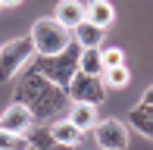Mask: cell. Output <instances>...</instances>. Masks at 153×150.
<instances>
[{
  "label": "cell",
  "instance_id": "obj_12",
  "mask_svg": "<svg viewBox=\"0 0 153 150\" xmlns=\"http://www.w3.org/2000/svg\"><path fill=\"white\" fill-rule=\"evenodd\" d=\"M69 122H72L75 128H81V131L94 128L97 125V106L94 103H72V110H69Z\"/></svg>",
  "mask_w": 153,
  "mask_h": 150
},
{
  "label": "cell",
  "instance_id": "obj_2",
  "mask_svg": "<svg viewBox=\"0 0 153 150\" xmlns=\"http://www.w3.org/2000/svg\"><path fill=\"white\" fill-rule=\"evenodd\" d=\"M28 38H31L34 53H38V56H56V53H62V50H66V47L75 41L72 31H69L66 25H59L56 19H50V16L38 19Z\"/></svg>",
  "mask_w": 153,
  "mask_h": 150
},
{
  "label": "cell",
  "instance_id": "obj_19",
  "mask_svg": "<svg viewBox=\"0 0 153 150\" xmlns=\"http://www.w3.org/2000/svg\"><path fill=\"white\" fill-rule=\"evenodd\" d=\"M141 103H144V106H150V110H153V85L147 88V91H144V97H141Z\"/></svg>",
  "mask_w": 153,
  "mask_h": 150
},
{
  "label": "cell",
  "instance_id": "obj_20",
  "mask_svg": "<svg viewBox=\"0 0 153 150\" xmlns=\"http://www.w3.org/2000/svg\"><path fill=\"white\" fill-rule=\"evenodd\" d=\"M22 0H0V6H19Z\"/></svg>",
  "mask_w": 153,
  "mask_h": 150
},
{
  "label": "cell",
  "instance_id": "obj_1",
  "mask_svg": "<svg viewBox=\"0 0 153 150\" xmlns=\"http://www.w3.org/2000/svg\"><path fill=\"white\" fill-rule=\"evenodd\" d=\"M16 103H22L34 119H50V116H59L69 103V91L59 85H53L50 78H44L41 72H25V78L19 81L16 88Z\"/></svg>",
  "mask_w": 153,
  "mask_h": 150
},
{
  "label": "cell",
  "instance_id": "obj_9",
  "mask_svg": "<svg viewBox=\"0 0 153 150\" xmlns=\"http://www.w3.org/2000/svg\"><path fill=\"white\" fill-rule=\"evenodd\" d=\"M103 35H106V28L88 22V19L72 28V38H75V44H78V47H100V44H103Z\"/></svg>",
  "mask_w": 153,
  "mask_h": 150
},
{
  "label": "cell",
  "instance_id": "obj_3",
  "mask_svg": "<svg viewBox=\"0 0 153 150\" xmlns=\"http://www.w3.org/2000/svg\"><path fill=\"white\" fill-rule=\"evenodd\" d=\"M78 56H81V47L72 41L56 56H38L34 59V72H41L44 78H50L53 85H59V88H69V81L78 72Z\"/></svg>",
  "mask_w": 153,
  "mask_h": 150
},
{
  "label": "cell",
  "instance_id": "obj_17",
  "mask_svg": "<svg viewBox=\"0 0 153 150\" xmlns=\"http://www.w3.org/2000/svg\"><path fill=\"white\" fill-rule=\"evenodd\" d=\"M100 56H103V72L116 69V66H125V53L119 47H106V50H100Z\"/></svg>",
  "mask_w": 153,
  "mask_h": 150
},
{
  "label": "cell",
  "instance_id": "obj_10",
  "mask_svg": "<svg viewBox=\"0 0 153 150\" xmlns=\"http://www.w3.org/2000/svg\"><path fill=\"white\" fill-rule=\"evenodd\" d=\"M50 138L56 141V144L75 147V144H81L85 131H81V128H75V125H72L69 119H59V122H53V125H50Z\"/></svg>",
  "mask_w": 153,
  "mask_h": 150
},
{
  "label": "cell",
  "instance_id": "obj_18",
  "mask_svg": "<svg viewBox=\"0 0 153 150\" xmlns=\"http://www.w3.org/2000/svg\"><path fill=\"white\" fill-rule=\"evenodd\" d=\"M28 150H72V147H66V144H47V147H34V144H28Z\"/></svg>",
  "mask_w": 153,
  "mask_h": 150
},
{
  "label": "cell",
  "instance_id": "obj_5",
  "mask_svg": "<svg viewBox=\"0 0 153 150\" xmlns=\"http://www.w3.org/2000/svg\"><path fill=\"white\" fill-rule=\"evenodd\" d=\"M69 100L72 103H103L106 100V85H103L100 75H85V72H75V78L69 81Z\"/></svg>",
  "mask_w": 153,
  "mask_h": 150
},
{
  "label": "cell",
  "instance_id": "obj_15",
  "mask_svg": "<svg viewBox=\"0 0 153 150\" xmlns=\"http://www.w3.org/2000/svg\"><path fill=\"white\" fill-rule=\"evenodd\" d=\"M128 81H131L128 66H116V69H106V72H103V85H106V88H125Z\"/></svg>",
  "mask_w": 153,
  "mask_h": 150
},
{
  "label": "cell",
  "instance_id": "obj_13",
  "mask_svg": "<svg viewBox=\"0 0 153 150\" xmlns=\"http://www.w3.org/2000/svg\"><path fill=\"white\" fill-rule=\"evenodd\" d=\"M78 72H85V75H100V78H103V56H100V47H81Z\"/></svg>",
  "mask_w": 153,
  "mask_h": 150
},
{
  "label": "cell",
  "instance_id": "obj_6",
  "mask_svg": "<svg viewBox=\"0 0 153 150\" xmlns=\"http://www.w3.org/2000/svg\"><path fill=\"white\" fill-rule=\"evenodd\" d=\"M94 138L100 150H125L128 147V128L119 119H103L94 125Z\"/></svg>",
  "mask_w": 153,
  "mask_h": 150
},
{
  "label": "cell",
  "instance_id": "obj_8",
  "mask_svg": "<svg viewBox=\"0 0 153 150\" xmlns=\"http://www.w3.org/2000/svg\"><path fill=\"white\" fill-rule=\"evenodd\" d=\"M53 19L72 31L78 22H85V19H88V10H85V3H81V0H59V3H56V13H53Z\"/></svg>",
  "mask_w": 153,
  "mask_h": 150
},
{
  "label": "cell",
  "instance_id": "obj_4",
  "mask_svg": "<svg viewBox=\"0 0 153 150\" xmlns=\"http://www.w3.org/2000/svg\"><path fill=\"white\" fill-rule=\"evenodd\" d=\"M31 56H34L31 38H13V41H6V44L0 47V81H10Z\"/></svg>",
  "mask_w": 153,
  "mask_h": 150
},
{
  "label": "cell",
  "instance_id": "obj_14",
  "mask_svg": "<svg viewBox=\"0 0 153 150\" xmlns=\"http://www.w3.org/2000/svg\"><path fill=\"white\" fill-rule=\"evenodd\" d=\"M128 122H131V128H137V131L144 134V138L153 141V110H150V106L137 103L134 110L128 113Z\"/></svg>",
  "mask_w": 153,
  "mask_h": 150
},
{
  "label": "cell",
  "instance_id": "obj_11",
  "mask_svg": "<svg viewBox=\"0 0 153 150\" xmlns=\"http://www.w3.org/2000/svg\"><path fill=\"white\" fill-rule=\"evenodd\" d=\"M85 10H88V22L100 25V28H109L116 19V10L109 0H91V3H85Z\"/></svg>",
  "mask_w": 153,
  "mask_h": 150
},
{
  "label": "cell",
  "instance_id": "obj_16",
  "mask_svg": "<svg viewBox=\"0 0 153 150\" xmlns=\"http://www.w3.org/2000/svg\"><path fill=\"white\" fill-rule=\"evenodd\" d=\"M0 150H28V138L13 131H0Z\"/></svg>",
  "mask_w": 153,
  "mask_h": 150
},
{
  "label": "cell",
  "instance_id": "obj_7",
  "mask_svg": "<svg viewBox=\"0 0 153 150\" xmlns=\"http://www.w3.org/2000/svg\"><path fill=\"white\" fill-rule=\"evenodd\" d=\"M34 116L25 110L22 103H10L3 110V116H0V131H13V134H25L31 128Z\"/></svg>",
  "mask_w": 153,
  "mask_h": 150
}]
</instances>
